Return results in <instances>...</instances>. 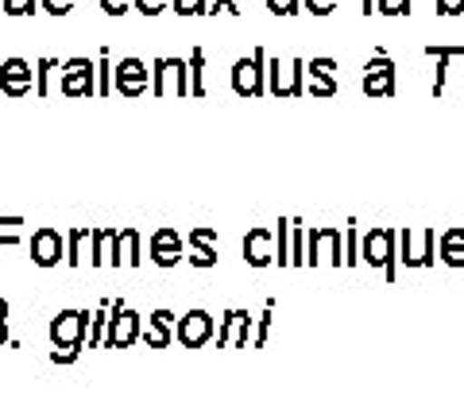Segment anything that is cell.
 Wrapping results in <instances>:
<instances>
[{"label": "cell", "instance_id": "cell-1", "mask_svg": "<svg viewBox=\"0 0 464 418\" xmlns=\"http://www.w3.org/2000/svg\"><path fill=\"white\" fill-rule=\"evenodd\" d=\"M360 264L380 267L387 283L399 279V228H368L360 233Z\"/></svg>", "mask_w": 464, "mask_h": 418}, {"label": "cell", "instance_id": "cell-2", "mask_svg": "<svg viewBox=\"0 0 464 418\" xmlns=\"http://www.w3.org/2000/svg\"><path fill=\"white\" fill-rule=\"evenodd\" d=\"M267 93L279 101L306 97V63L302 59H267Z\"/></svg>", "mask_w": 464, "mask_h": 418}, {"label": "cell", "instance_id": "cell-3", "mask_svg": "<svg viewBox=\"0 0 464 418\" xmlns=\"http://www.w3.org/2000/svg\"><path fill=\"white\" fill-rule=\"evenodd\" d=\"M433 252H438V237H433L430 225L399 228V259H402V267H414V271L433 267V259H438Z\"/></svg>", "mask_w": 464, "mask_h": 418}, {"label": "cell", "instance_id": "cell-4", "mask_svg": "<svg viewBox=\"0 0 464 418\" xmlns=\"http://www.w3.org/2000/svg\"><path fill=\"white\" fill-rule=\"evenodd\" d=\"M232 90L240 97H264L267 93V51L256 47L232 66Z\"/></svg>", "mask_w": 464, "mask_h": 418}, {"label": "cell", "instance_id": "cell-5", "mask_svg": "<svg viewBox=\"0 0 464 418\" xmlns=\"http://www.w3.org/2000/svg\"><path fill=\"white\" fill-rule=\"evenodd\" d=\"M140 329H143V318L132 306H124V298L109 302V326H105V345L109 349H128V345H136Z\"/></svg>", "mask_w": 464, "mask_h": 418}, {"label": "cell", "instance_id": "cell-6", "mask_svg": "<svg viewBox=\"0 0 464 418\" xmlns=\"http://www.w3.org/2000/svg\"><path fill=\"white\" fill-rule=\"evenodd\" d=\"M344 237H341V228H333V225H314L310 228V237H306V264L317 267V264H333V267H341L344 264Z\"/></svg>", "mask_w": 464, "mask_h": 418}, {"label": "cell", "instance_id": "cell-7", "mask_svg": "<svg viewBox=\"0 0 464 418\" xmlns=\"http://www.w3.org/2000/svg\"><path fill=\"white\" fill-rule=\"evenodd\" d=\"M90 318L93 314H85V310H63V314H54L51 318V345L54 349H82L85 337H90Z\"/></svg>", "mask_w": 464, "mask_h": 418}, {"label": "cell", "instance_id": "cell-8", "mask_svg": "<svg viewBox=\"0 0 464 418\" xmlns=\"http://www.w3.org/2000/svg\"><path fill=\"white\" fill-rule=\"evenodd\" d=\"M360 90H364L368 97H395L399 90V70L395 63H391V54L375 51L368 66H364V78H360Z\"/></svg>", "mask_w": 464, "mask_h": 418}, {"label": "cell", "instance_id": "cell-9", "mask_svg": "<svg viewBox=\"0 0 464 418\" xmlns=\"http://www.w3.org/2000/svg\"><path fill=\"white\" fill-rule=\"evenodd\" d=\"M155 97H190V63L186 59H155Z\"/></svg>", "mask_w": 464, "mask_h": 418}, {"label": "cell", "instance_id": "cell-10", "mask_svg": "<svg viewBox=\"0 0 464 418\" xmlns=\"http://www.w3.org/2000/svg\"><path fill=\"white\" fill-rule=\"evenodd\" d=\"M252 314L244 310V306H232V310H225V318H221V326H217V349H248L252 345Z\"/></svg>", "mask_w": 464, "mask_h": 418}, {"label": "cell", "instance_id": "cell-11", "mask_svg": "<svg viewBox=\"0 0 464 418\" xmlns=\"http://www.w3.org/2000/svg\"><path fill=\"white\" fill-rule=\"evenodd\" d=\"M217 334V322L209 310H190L186 318L174 322V341L182 345V349H201V345H209Z\"/></svg>", "mask_w": 464, "mask_h": 418}, {"label": "cell", "instance_id": "cell-12", "mask_svg": "<svg viewBox=\"0 0 464 418\" xmlns=\"http://www.w3.org/2000/svg\"><path fill=\"white\" fill-rule=\"evenodd\" d=\"M151 85V70L143 66V59H121L112 66V90L124 93V97H140L148 93Z\"/></svg>", "mask_w": 464, "mask_h": 418}, {"label": "cell", "instance_id": "cell-13", "mask_svg": "<svg viewBox=\"0 0 464 418\" xmlns=\"http://www.w3.org/2000/svg\"><path fill=\"white\" fill-rule=\"evenodd\" d=\"M182 252H186V240L179 237V228H155V237L148 240V256L155 259V267H179L182 264Z\"/></svg>", "mask_w": 464, "mask_h": 418}, {"label": "cell", "instance_id": "cell-14", "mask_svg": "<svg viewBox=\"0 0 464 418\" xmlns=\"http://www.w3.org/2000/svg\"><path fill=\"white\" fill-rule=\"evenodd\" d=\"M97 70L93 59H70L63 63V93L66 97H93L97 93Z\"/></svg>", "mask_w": 464, "mask_h": 418}, {"label": "cell", "instance_id": "cell-15", "mask_svg": "<svg viewBox=\"0 0 464 418\" xmlns=\"http://www.w3.org/2000/svg\"><path fill=\"white\" fill-rule=\"evenodd\" d=\"M240 248H244L248 267H271L275 264V228H267V225L248 228V237H244Z\"/></svg>", "mask_w": 464, "mask_h": 418}, {"label": "cell", "instance_id": "cell-16", "mask_svg": "<svg viewBox=\"0 0 464 418\" xmlns=\"http://www.w3.org/2000/svg\"><path fill=\"white\" fill-rule=\"evenodd\" d=\"M341 82H337V63L333 59H310L306 63V93L310 97H337Z\"/></svg>", "mask_w": 464, "mask_h": 418}, {"label": "cell", "instance_id": "cell-17", "mask_svg": "<svg viewBox=\"0 0 464 418\" xmlns=\"http://www.w3.org/2000/svg\"><path fill=\"white\" fill-rule=\"evenodd\" d=\"M186 248H190V264L201 267V271H209L217 267V228H190V237H186Z\"/></svg>", "mask_w": 464, "mask_h": 418}, {"label": "cell", "instance_id": "cell-18", "mask_svg": "<svg viewBox=\"0 0 464 418\" xmlns=\"http://www.w3.org/2000/svg\"><path fill=\"white\" fill-rule=\"evenodd\" d=\"M32 259L39 267L63 264V233H58V228H35L32 233Z\"/></svg>", "mask_w": 464, "mask_h": 418}, {"label": "cell", "instance_id": "cell-19", "mask_svg": "<svg viewBox=\"0 0 464 418\" xmlns=\"http://www.w3.org/2000/svg\"><path fill=\"white\" fill-rule=\"evenodd\" d=\"M426 59L433 63V97H441V93H445L449 66H453L457 59H464V47H457V43H449V47H438V43H430V47H426Z\"/></svg>", "mask_w": 464, "mask_h": 418}, {"label": "cell", "instance_id": "cell-20", "mask_svg": "<svg viewBox=\"0 0 464 418\" xmlns=\"http://www.w3.org/2000/svg\"><path fill=\"white\" fill-rule=\"evenodd\" d=\"M0 90H5L8 97H27L32 93V63H24V59L0 63Z\"/></svg>", "mask_w": 464, "mask_h": 418}, {"label": "cell", "instance_id": "cell-21", "mask_svg": "<svg viewBox=\"0 0 464 418\" xmlns=\"http://www.w3.org/2000/svg\"><path fill=\"white\" fill-rule=\"evenodd\" d=\"M174 314L170 310H155L151 318H148V326L140 329V337H143V345H148V349H167V345L174 341Z\"/></svg>", "mask_w": 464, "mask_h": 418}, {"label": "cell", "instance_id": "cell-22", "mask_svg": "<svg viewBox=\"0 0 464 418\" xmlns=\"http://www.w3.org/2000/svg\"><path fill=\"white\" fill-rule=\"evenodd\" d=\"M438 259L445 267H464V228L453 225L438 237Z\"/></svg>", "mask_w": 464, "mask_h": 418}, {"label": "cell", "instance_id": "cell-23", "mask_svg": "<svg viewBox=\"0 0 464 418\" xmlns=\"http://www.w3.org/2000/svg\"><path fill=\"white\" fill-rule=\"evenodd\" d=\"M116 237H121V228H93V267L101 264L121 267V259H116Z\"/></svg>", "mask_w": 464, "mask_h": 418}, {"label": "cell", "instance_id": "cell-24", "mask_svg": "<svg viewBox=\"0 0 464 418\" xmlns=\"http://www.w3.org/2000/svg\"><path fill=\"white\" fill-rule=\"evenodd\" d=\"M116 259H121V267H140L143 264V252H140V233L136 228H124L121 237H116Z\"/></svg>", "mask_w": 464, "mask_h": 418}, {"label": "cell", "instance_id": "cell-25", "mask_svg": "<svg viewBox=\"0 0 464 418\" xmlns=\"http://www.w3.org/2000/svg\"><path fill=\"white\" fill-rule=\"evenodd\" d=\"M206 51L194 47L190 54V97H206Z\"/></svg>", "mask_w": 464, "mask_h": 418}, {"label": "cell", "instance_id": "cell-26", "mask_svg": "<svg viewBox=\"0 0 464 418\" xmlns=\"http://www.w3.org/2000/svg\"><path fill=\"white\" fill-rule=\"evenodd\" d=\"M271 318H275V302L267 298V306H264V314L252 322V349H264L267 345V334H271Z\"/></svg>", "mask_w": 464, "mask_h": 418}, {"label": "cell", "instance_id": "cell-27", "mask_svg": "<svg viewBox=\"0 0 464 418\" xmlns=\"http://www.w3.org/2000/svg\"><path fill=\"white\" fill-rule=\"evenodd\" d=\"M290 264H306V228H302V221H290Z\"/></svg>", "mask_w": 464, "mask_h": 418}, {"label": "cell", "instance_id": "cell-28", "mask_svg": "<svg viewBox=\"0 0 464 418\" xmlns=\"http://www.w3.org/2000/svg\"><path fill=\"white\" fill-rule=\"evenodd\" d=\"M275 264H290V221H279V228H275Z\"/></svg>", "mask_w": 464, "mask_h": 418}, {"label": "cell", "instance_id": "cell-29", "mask_svg": "<svg viewBox=\"0 0 464 418\" xmlns=\"http://www.w3.org/2000/svg\"><path fill=\"white\" fill-rule=\"evenodd\" d=\"M105 326H109V302H105V306H97V310H93L90 337H85V345H93V349H97V345H101V337H105Z\"/></svg>", "mask_w": 464, "mask_h": 418}, {"label": "cell", "instance_id": "cell-30", "mask_svg": "<svg viewBox=\"0 0 464 418\" xmlns=\"http://www.w3.org/2000/svg\"><path fill=\"white\" fill-rule=\"evenodd\" d=\"M93 237V228H74V233H70V248H66V264H82V244Z\"/></svg>", "mask_w": 464, "mask_h": 418}, {"label": "cell", "instance_id": "cell-31", "mask_svg": "<svg viewBox=\"0 0 464 418\" xmlns=\"http://www.w3.org/2000/svg\"><path fill=\"white\" fill-rule=\"evenodd\" d=\"M414 0H375V12L380 16H411Z\"/></svg>", "mask_w": 464, "mask_h": 418}, {"label": "cell", "instance_id": "cell-32", "mask_svg": "<svg viewBox=\"0 0 464 418\" xmlns=\"http://www.w3.org/2000/svg\"><path fill=\"white\" fill-rule=\"evenodd\" d=\"M360 264V228H348L344 233V267Z\"/></svg>", "mask_w": 464, "mask_h": 418}, {"label": "cell", "instance_id": "cell-33", "mask_svg": "<svg viewBox=\"0 0 464 418\" xmlns=\"http://www.w3.org/2000/svg\"><path fill=\"white\" fill-rule=\"evenodd\" d=\"M198 8H201V16H217V12H232L237 16V0H198Z\"/></svg>", "mask_w": 464, "mask_h": 418}, {"label": "cell", "instance_id": "cell-34", "mask_svg": "<svg viewBox=\"0 0 464 418\" xmlns=\"http://www.w3.org/2000/svg\"><path fill=\"white\" fill-rule=\"evenodd\" d=\"M97 93H112V66H109V51H101V66H97Z\"/></svg>", "mask_w": 464, "mask_h": 418}, {"label": "cell", "instance_id": "cell-35", "mask_svg": "<svg viewBox=\"0 0 464 418\" xmlns=\"http://www.w3.org/2000/svg\"><path fill=\"white\" fill-rule=\"evenodd\" d=\"M20 218H0V244H16L20 240Z\"/></svg>", "mask_w": 464, "mask_h": 418}, {"label": "cell", "instance_id": "cell-36", "mask_svg": "<svg viewBox=\"0 0 464 418\" xmlns=\"http://www.w3.org/2000/svg\"><path fill=\"white\" fill-rule=\"evenodd\" d=\"M267 8L275 16H295V12H302V0H267Z\"/></svg>", "mask_w": 464, "mask_h": 418}, {"label": "cell", "instance_id": "cell-37", "mask_svg": "<svg viewBox=\"0 0 464 418\" xmlns=\"http://www.w3.org/2000/svg\"><path fill=\"white\" fill-rule=\"evenodd\" d=\"M5 5L8 16H27V12H35V0H0Z\"/></svg>", "mask_w": 464, "mask_h": 418}, {"label": "cell", "instance_id": "cell-38", "mask_svg": "<svg viewBox=\"0 0 464 418\" xmlns=\"http://www.w3.org/2000/svg\"><path fill=\"white\" fill-rule=\"evenodd\" d=\"M302 8H310V16H329L337 0H302Z\"/></svg>", "mask_w": 464, "mask_h": 418}, {"label": "cell", "instance_id": "cell-39", "mask_svg": "<svg viewBox=\"0 0 464 418\" xmlns=\"http://www.w3.org/2000/svg\"><path fill=\"white\" fill-rule=\"evenodd\" d=\"M132 5H136V12H143V16H159L170 0H132Z\"/></svg>", "mask_w": 464, "mask_h": 418}, {"label": "cell", "instance_id": "cell-40", "mask_svg": "<svg viewBox=\"0 0 464 418\" xmlns=\"http://www.w3.org/2000/svg\"><path fill=\"white\" fill-rule=\"evenodd\" d=\"M170 8H174V12H179V16H201L198 0H170Z\"/></svg>", "mask_w": 464, "mask_h": 418}, {"label": "cell", "instance_id": "cell-41", "mask_svg": "<svg viewBox=\"0 0 464 418\" xmlns=\"http://www.w3.org/2000/svg\"><path fill=\"white\" fill-rule=\"evenodd\" d=\"M43 8H47L51 16H66V12L74 8V0H43Z\"/></svg>", "mask_w": 464, "mask_h": 418}, {"label": "cell", "instance_id": "cell-42", "mask_svg": "<svg viewBox=\"0 0 464 418\" xmlns=\"http://www.w3.org/2000/svg\"><path fill=\"white\" fill-rule=\"evenodd\" d=\"M438 12H441V16H460L464 0H438Z\"/></svg>", "mask_w": 464, "mask_h": 418}, {"label": "cell", "instance_id": "cell-43", "mask_svg": "<svg viewBox=\"0 0 464 418\" xmlns=\"http://www.w3.org/2000/svg\"><path fill=\"white\" fill-rule=\"evenodd\" d=\"M128 5H132V0H101V8H105L109 16H124Z\"/></svg>", "mask_w": 464, "mask_h": 418}, {"label": "cell", "instance_id": "cell-44", "mask_svg": "<svg viewBox=\"0 0 464 418\" xmlns=\"http://www.w3.org/2000/svg\"><path fill=\"white\" fill-rule=\"evenodd\" d=\"M78 353H82V349H54V353H51V360H54V365H74Z\"/></svg>", "mask_w": 464, "mask_h": 418}, {"label": "cell", "instance_id": "cell-45", "mask_svg": "<svg viewBox=\"0 0 464 418\" xmlns=\"http://www.w3.org/2000/svg\"><path fill=\"white\" fill-rule=\"evenodd\" d=\"M0 322H8V302L0 298Z\"/></svg>", "mask_w": 464, "mask_h": 418}, {"label": "cell", "instance_id": "cell-46", "mask_svg": "<svg viewBox=\"0 0 464 418\" xmlns=\"http://www.w3.org/2000/svg\"><path fill=\"white\" fill-rule=\"evenodd\" d=\"M0 345H8V326L0 322Z\"/></svg>", "mask_w": 464, "mask_h": 418}, {"label": "cell", "instance_id": "cell-47", "mask_svg": "<svg viewBox=\"0 0 464 418\" xmlns=\"http://www.w3.org/2000/svg\"><path fill=\"white\" fill-rule=\"evenodd\" d=\"M364 12H368V16H372V12H375V8H372V0H364Z\"/></svg>", "mask_w": 464, "mask_h": 418}, {"label": "cell", "instance_id": "cell-48", "mask_svg": "<svg viewBox=\"0 0 464 418\" xmlns=\"http://www.w3.org/2000/svg\"><path fill=\"white\" fill-rule=\"evenodd\" d=\"M460 93H464V82H460Z\"/></svg>", "mask_w": 464, "mask_h": 418}]
</instances>
